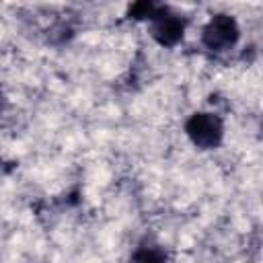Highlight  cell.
Returning a JSON list of instances; mask_svg holds the SVG:
<instances>
[{"instance_id":"cell-1","label":"cell","mask_w":263,"mask_h":263,"mask_svg":"<svg viewBox=\"0 0 263 263\" xmlns=\"http://www.w3.org/2000/svg\"><path fill=\"white\" fill-rule=\"evenodd\" d=\"M187 136L201 148H212L222 138V123L212 113H197L187 121Z\"/></svg>"},{"instance_id":"cell-2","label":"cell","mask_w":263,"mask_h":263,"mask_svg":"<svg viewBox=\"0 0 263 263\" xmlns=\"http://www.w3.org/2000/svg\"><path fill=\"white\" fill-rule=\"evenodd\" d=\"M238 37V29L234 18L226 16V14H218L214 16L208 27L203 29V43L210 49H224L228 45H232Z\"/></svg>"},{"instance_id":"cell-3","label":"cell","mask_w":263,"mask_h":263,"mask_svg":"<svg viewBox=\"0 0 263 263\" xmlns=\"http://www.w3.org/2000/svg\"><path fill=\"white\" fill-rule=\"evenodd\" d=\"M154 37L164 45H173L183 37V25L173 16H162L154 25Z\"/></svg>"},{"instance_id":"cell-4","label":"cell","mask_w":263,"mask_h":263,"mask_svg":"<svg viewBox=\"0 0 263 263\" xmlns=\"http://www.w3.org/2000/svg\"><path fill=\"white\" fill-rule=\"evenodd\" d=\"M129 263H164V259L156 251H138Z\"/></svg>"}]
</instances>
